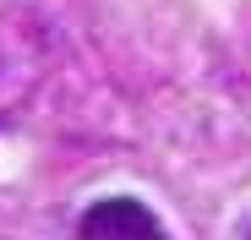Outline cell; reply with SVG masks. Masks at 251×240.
Segmentation results:
<instances>
[{"label":"cell","mask_w":251,"mask_h":240,"mask_svg":"<svg viewBox=\"0 0 251 240\" xmlns=\"http://www.w3.org/2000/svg\"><path fill=\"white\" fill-rule=\"evenodd\" d=\"M246 240H251V235H246Z\"/></svg>","instance_id":"obj_2"},{"label":"cell","mask_w":251,"mask_h":240,"mask_svg":"<svg viewBox=\"0 0 251 240\" xmlns=\"http://www.w3.org/2000/svg\"><path fill=\"white\" fill-rule=\"evenodd\" d=\"M76 240H170L158 224V213L137 196H104L82 213L76 224Z\"/></svg>","instance_id":"obj_1"}]
</instances>
